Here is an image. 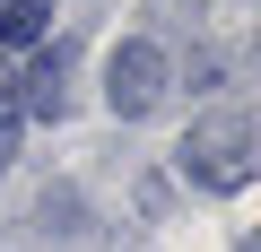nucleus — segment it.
I'll list each match as a JSON object with an SVG mask.
<instances>
[{
	"mask_svg": "<svg viewBox=\"0 0 261 252\" xmlns=\"http://www.w3.org/2000/svg\"><path fill=\"white\" fill-rule=\"evenodd\" d=\"M183 174H192L200 191H244V183H252V122H244V113H209V122H192Z\"/></svg>",
	"mask_w": 261,
	"mask_h": 252,
	"instance_id": "nucleus-1",
	"label": "nucleus"
},
{
	"mask_svg": "<svg viewBox=\"0 0 261 252\" xmlns=\"http://www.w3.org/2000/svg\"><path fill=\"white\" fill-rule=\"evenodd\" d=\"M166 87H174V61H166L157 44H113V52H105V104H113L122 122L157 113Z\"/></svg>",
	"mask_w": 261,
	"mask_h": 252,
	"instance_id": "nucleus-2",
	"label": "nucleus"
},
{
	"mask_svg": "<svg viewBox=\"0 0 261 252\" xmlns=\"http://www.w3.org/2000/svg\"><path fill=\"white\" fill-rule=\"evenodd\" d=\"M53 26V0H0V52H27Z\"/></svg>",
	"mask_w": 261,
	"mask_h": 252,
	"instance_id": "nucleus-3",
	"label": "nucleus"
},
{
	"mask_svg": "<svg viewBox=\"0 0 261 252\" xmlns=\"http://www.w3.org/2000/svg\"><path fill=\"white\" fill-rule=\"evenodd\" d=\"M18 131H27V104H18V61H0V165L18 157Z\"/></svg>",
	"mask_w": 261,
	"mask_h": 252,
	"instance_id": "nucleus-4",
	"label": "nucleus"
}]
</instances>
